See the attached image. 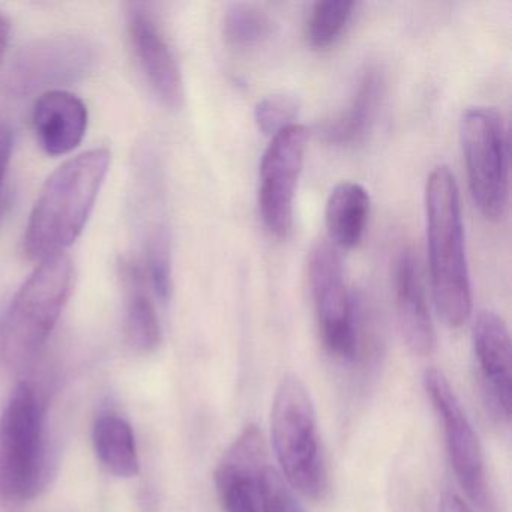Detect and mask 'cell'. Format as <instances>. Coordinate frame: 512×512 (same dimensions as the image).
I'll return each instance as SVG.
<instances>
[{
  "instance_id": "cell-4",
  "label": "cell",
  "mask_w": 512,
  "mask_h": 512,
  "mask_svg": "<svg viewBox=\"0 0 512 512\" xmlns=\"http://www.w3.org/2000/svg\"><path fill=\"white\" fill-rule=\"evenodd\" d=\"M271 439L286 484L307 499H320L326 490V472L316 409L310 391L295 374H286L275 392Z\"/></svg>"
},
{
  "instance_id": "cell-8",
  "label": "cell",
  "mask_w": 512,
  "mask_h": 512,
  "mask_svg": "<svg viewBox=\"0 0 512 512\" xmlns=\"http://www.w3.org/2000/svg\"><path fill=\"white\" fill-rule=\"evenodd\" d=\"M307 140V130L302 125H292L271 137L260 163V214L275 238H286L292 230L293 203Z\"/></svg>"
},
{
  "instance_id": "cell-23",
  "label": "cell",
  "mask_w": 512,
  "mask_h": 512,
  "mask_svg": "<svg viewBox=\"0 0 512 512\" xmlns=\"http://www.w3.org/2000/svg\"><path fill=\"white\" fill-rule=\"evenodd\" d=\"M262 512H305L292 488L271 466L266 467L263 475Z\"/></svg>"
},
{
  "instance_id": "cell-3",
  "label": "cell",
  "mask_w": 512,
  "mask_h": 512,
  "mask_svg": "<svg viewBox=\"0 0 512 512\" xmlns=\"http://www.w3.org/2000/svg\"><path fill=\"white\" fill-rule=\"evenodd\" d=\"M71 284L70 257L61 254L38 263L0 322V361L7 367H25L46 346L70 298Z\"/></svg>"
},
{
  "instance_id": "cell-9",
  "label": "cell",
  "mask_w": 512,
  "mask_h": 512,
  "mask_svg": "<svg viewBox=\"0 0 512 512\" xmlns=\"http://www.w3.org/2000/svg\"><path fill=\"white\" fill-rule=\"evenodd\" d=\"M424 386L442 422L457 481L473 502L482 505L485 500V470L478 434L442 371L437 368L425 371Z\"/></svg>"
},
{
  "instance_id": "cell-27",
  "label": "cell",
  "mask_w": 512,
  "mask_h": 512,
  "mask_svg": "<svg viewBox=\"0 0 512 512\" xmlns=\"http://www.w3.org/2000/svg\"><path fill=\"white\" fill-rule=\"evenodd\" d=\"M10 200L11 194L8 187L4 188V190H0V221H2V218L7 214L8 208H10Z\"/></svg>"
},
{
  "instance_id": "cell-24",
  "label": "cell",
  "mask_w": 512,
  "mask_h": 512,
  "mask_svg": "<svg viewBox=\"0 0 512 512\" xmlns=\"http://www.w3.org/2000/svg\"><path fill=\"white\" fill-rule=\"evenodd\" d=\"M14 151V133L10 125L0 122V190L7 188L8 172Z\"/></svg>"
},
{
  "instance_id": "cell-21",
  "label": "cell",
  "mask_w": 512,
  "mask_h": 512,
  "mask_svg": "<svg viewBox=\"0 0 512 512\" xmlns=\"http://www.w3.org/2000/svg\"><path fill=\"white\" fill-rule=\"evenodd\" d=\"M271 32L272 22L268 14L253 5H233L224 17V37L235 47L256 46Z\"/></svg>"
},
{
  "instance_id": "cell-26",
  "label": "cell",
  "mask_w": 512,
  "mask_h": 512,
  "mask_svg": "<svg viewBox=\"0 0 512 512\" xmlns=\"http://www.w3.org/2000/svg\"><path fill=\"white\" fill-rule=\"evenodd\" d=\"M11 22L7 16L0 14V65L7 55L8 44H10Z\"/></svg>"
},
{
  "instance_id": "cell-13",
  "label": "cell",
  "mask_w": 512,
  "mask_h": 512,
  "mask_svg": "<svg viewBox=\"0 0 512 512\" xmlns=\"http://www.w3.org/2000/svg\"><path fill=\"white\" fill-rule=\"evenodd\" d=\"M473 350L482 391L500 421L511 419L512 349L505 320L490 310L479 311L473 323Z\"/></svg>"
},
{
  "instance_id": "cell-19",
  "label": "cell",
  "mask_w": 512,
  "mask_h": 512,
  "mask_svg": "<svg viewBox=\"0 0 512 512\" xmlns=\"http://www.w3.org/2000/svg\"><path fill=\"white\" fill-rule=\"evenodd\" d=\"M95 454L104 467L119 478H133L139 473L140 461L133 428L122 416L101 413L94 425Z\"/></svg>"
},
{
  "instance_id": "cell-22",
  "label": "cell",
  "mask_w": 512,
  "mask_h": 512,
  "mask_svg": "<svg viewBox=\"0 0 512 512\" xmlns=\"http://www.w3.org/2000/svg\"><path fill=\"white\" fill-rule=\"evenodd\" d=\"M298 112L299 104L296 98L286 94H275L257 103L254 119L262 133L274 137L280 131L295 125Z\"/></svg>"
},
{
  "instance_id": "cell-12",
  "label": "cell",
  "mask_w": 512,
  "mask_h": 512,
  "mask_svg": "<svg viewBox=\"0 0 512 512\" xmlns=\"http://www.w3.org/2000/svg\"><path fill=\"white\" fill-rule=\"evenodd\" d=\"M262 431L248 425L224 452L215 469V485L224 512H262L266 467Z\"/></svg>"
},
{
  "instance_id": "cell-18",
  "label": "cell",
  "mask_w": 512,
  "mask_h": 512,
  "mask_svg": "<svg viewBox=\"0 0 512 512\" xmlns=\"http://www.w3.org/2000/svg\"><path fill=\"white\" fill-rule=\"evenodd\" d=\"M368 215L370 196L367 190L356 182H340L326 202L325 221L329 238L344 250L355 248L364 236Z\"/></svg>"
},
{
  "instance_id": "cell-17",
  "label": "cell",
  "mask_w": 512,
  "mask_h": 512,
  "mask_svg": "<svg viewBox=\"0 0 512 512\" xmlns=\"http://www.w3.org/2000/svg\"><path fill=\"white\" fill-rule=\"evenodd\" d=\"M382 86V74L379 70L367 68L359 77L358 85L355 86L344 112L323 124V140L335 146H349L359 142L367 134L376 115Z\"/></svg>"
},
{
  "instance_id": "cell-25",
  "label": "cell",
  "mask_w": 512,
  "mask_h": 512,
  "mask_svg": "<svg viewBox=\"0 0 512 512\" xmlns=\"http://www.w3.org/2000/svg\"><path fill=\"white\" fill-rule=\"evenodd\" d=\"M440 512H472L467 503L454 493H445L440 499Z\"/></svg>"
},
{
  "instance_id": "cell-2",
  "label": "cell",
  "mask_w": 512,
  "mask_h": 512,
  "mask_svg": "<svg viewBox=\"0 0 512 512\" xmlns=\"http://www.w3.org/2000/svg\"><path fill=\"white\" fill-rule=\"evenodd\" d=\"M431 292L449 328H461L472 314V287L464 244L460 190L448 166H437L425 185Z\"/></svg>"
},
{
  "instance_id": "cell-6",
  "label": "cell",
  "mask_w": 512,
  "mask_h": 512,
  "mask_svg": "<svg viewBox=\"0 0 512 512\" xmlns=\"http://www.w3.org/2000/svg\"><path fill=\"white\" fill-rule=\"evenodd\" d=\"M461 146L473 202L488 220H500L509 200V142L493 107H470L461 118Z\"/></svg>"
},
{
  "instance_id": "cell-15",
  "label": "cell",
  "mask_w": 512,
  "mask_h": 512,
  "mask_svg": "<svg viewBox=\"0 0 512 512\" xmlns=\"http://www.w3.org/2000/svg\"><path fill=\"white\" fill-rule=\"evenodd\" d=\"M88 109L77 95L50 89L40 95L32 110V127L43 151L52 157L70 154L88 130Z\"/></svg>"
},
{
  "instance_id": "cell-11",
  "label": "cell",
  "mask_w": 512,
  "mask_h": 512,
  "mask_svg": "<svg viewBox=\"0 0 512 512\" xmlns=\"http://www.w3.org/2000/svg\"><path fill=\"white\" fill-rule=\"evenodd\" d=\"M127 32L134 59L155 95L167 107H181L184 101L181 68L157 17L145 5L130 4Z\"/></svg>"
},
{
  "instance_id": "cell-10",
  "label": "cell",
  "mask_w": 512,
  "mask_h": 512,
  "mask_svg": "<svg viewBox=\"0 0 512 512\" xmlns=\"http://www.w3.org/2000/svg\"><path fill=\"white\" fill-rule=\"evenodd\" d=\"M95 62L94 47L79 37L41 40L25 47L11 65L8 86L16 94L76 82Z\"/></svg>"
},
{
  "instance_id": "cell-14",
  "label": "cell",
  "mask_w": 512,
  "mask_h": 512,
  "mask_svg": "<svg viewBox=\"0 0 512 512\" xmlns=\"http://www.w3.org/2000/svg\"><path fill=\"white\" fill-rule=\"evenodd\" d=\"M395 308L404 343L413 355L427 356L436 344L433 322L425 298L418 257L404 248L394 266Z\"/></svg>"
},
{
  "instance_id": "cell-1",
  "label": "cell",
  "mask_w": 512,
  "mask_h": 512,
  "mask_svg": "<svg viewBox=\"0 0 512 512\" xmlns=\"http://www.w3.org/2000/svg\"><path fill=\"white\" fill-rule=\"evenodd\" d=\"M112 163L107 149L65 161L47 179L26 224V256L41 263L65 254L82 235Z\"/></svg>"
},
{
  "instance_id": "cell-5",
  "label": "cell",
  "mask_w": 512,
  "mask_h": 512,
  "mask_svg": "<svg viewBox=\"0 0 512 512\" xmlns=\"http://www.w3.org/2000/svg\"><path fill=\"white\" fill-rule=\"evenodd\" d=\"M46 418L34 386L19 383L0 415V496L32 499L46 479Z\"/></svg>"
},
{
  "instance_id": "cell-16",
  "label": "cell",
  "mask_w": 512,
  "mask_h": 512,
  "mask_svg": "<svg viewBox=\"0 0 512 512\" xmlns=\"http://www.w3.org/2000/svg\"><path fill=\"white\" fill-rule=\"evenodd\" d=\"M122 281L127 287L124 332L127 343L139 352H152L161 341V325L154 302L148 295V275L140 260H124Z\"/></svg>"
},
{
  "instance_id": "cell-20",
  "label": "cell",
  "mask_w": 512,
  "mask_h": 512,
  "mask_svg": "<svg viewBox=\"0 0 512 512\" xmlns=\"http://www.w3.org/2000/svg\"><path fill=\"white\" fill-rule=\"evenodd\" d=\"M350 0H322L314 4L307 22V40L317 50L328 49L343 34L355 10Z\"/></svg>"
},
{
  "instance_id": "cell-7",
  "label": "cell",
  "mask_w": 512,
  "mask_h": 512,
  "mask_svg": "<svg viewBox=\"0 0 512 512\" xmlns=\"http://www.w3.org/2000/svg\"><path fill=\"white\" fill-rule=\"evenodd\" d=\"M308 268L323 344L335 358L353 361L359 352L355 298L347 290L337 248L326 242L317 245Z\"/></svg>"
}]
</instances>
